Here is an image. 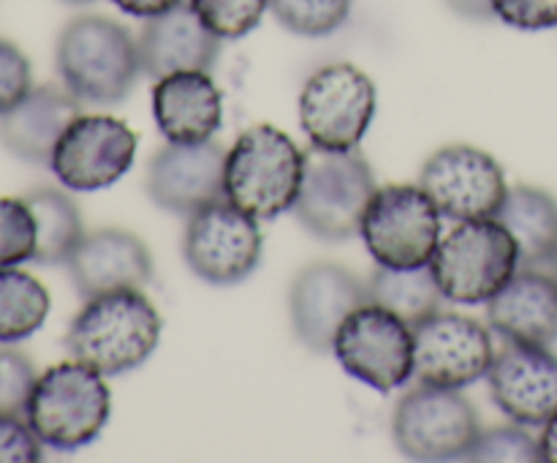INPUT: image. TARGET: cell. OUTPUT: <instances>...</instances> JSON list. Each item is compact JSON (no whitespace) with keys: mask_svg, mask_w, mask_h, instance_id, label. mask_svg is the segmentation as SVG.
<instances>
[{"mask_svg":"<svg viewBox=\"0 0 557 463\" xmlns=\"http://www.w3.org/2000/svg\"><path fill=\"white\" fill-rule=\"evenodd\" d=\"M36 254V218L25 199L0 196V267H16Z\"/></svg>","mask_w":557,"mask_h":463,"instance_id":"obj_30","label":"cell"},{"mask_svg":"<svg viewBox=\"0 0 557 463\" xmlns=\"http://www.w3.org/2000/svg\"><path fill=\"white\" fill-rule=\"evenodd\" d=\"M22 199L27 202L33 218H36V254H33V261H38V265H65L76 243L85 237L76 202L65 191L58 188L30 191Z\"/></svg>","mask_w":557,"mask_h":463,"instance_id":"obj_25","label":"cell"},{"mask_svg":"<svg viewBox=\"0 0 557 463\" xmlns=\"http://www.w3.org/2000/svg\"><path fill=\"white\" fill-rule=\"evenodd\" d=\"M270 11L294 36L321 38L346 25L351 0H270Z\"/></svg>","mask_w":557,"mask_h":463,"instance_id":"obj_27","label":"cell"},{"mask_svg":"<svg viewBox=\"0 0 557 463\" xmlns=\"http://www.w3.org/2000/svg\"><path fill=\"white\" fill-rule=\"evenodd\" d=\"M359 234L375 265L424 267L441 243V210L422 185H384L370 199Z\"/></svg>","mask_w":557,"mask_h":463,"instance_id":"obj_9","label":"cell"},{"mask_svg":"<svg viewBox=\"0 0 557 463\" xmlns=\"http://www.w3.org/2000/svg\"><path fill=\"white\" fill-rule=\"evenodd\" d=\"M466 461L479 463H536L542 461V444L525 425L511 423L498 428H482Z\"/></svg>","mask_w":557,"mask_h":463,"instance_id":"obj_28","label":"cell"},{"mask_svg":"<svg viewBox=\"0 0 557 463\" xmlns=\"http://www.w3.org/2000/svg\"><path fill=\"white\" fill-rule=\"evenodd\" d=\"M152 118L166 142L190 145L215 136L223 120V96L207 71H180L156 80Z\"/></svg>","mask_w":557,"mask_h":463,"instance_id":"obj_21","label":"cell"},{"mask_svg":"<svg viewBox=\"0 0 557 463\" xmlns=\"http://www.w3.org/2000/svg\"><path fill=\"white\" fill-rule=\"evenodd\" d=\"M379 107L373 80L354 63H330L299 93V125L313 147L351 150L368 134Z\"/></svg>","mask_w":557,"mask_h":463,"instance_id":"obj_8","label":"cell"},{"mask_svg":"<svg viewBox=\"0 0 557 463\" xmlns=\"http://www.w3.org/2000/svg\"><path fill=\"white\" fill-rule=\"evenodd\" d=\"M495 20L517 31H549L557 27V0H493Z\"/></svg>","mask_w":557,"mask_h":463,"instance_id":"obj_34","label":"cell"},{"mask_svg":"<svg viewBox=\"0 0 557 463\" xmlns=\"http://www.w3.org/2000/svg\"><path fill=\"white\" fill-rule=\"evenodd\" d=\"M332 352L348 376L392 392L413 376V327L381 305L364 303L343 321Z\"/></svg>","mask_w":557,"mask_h":463,"instance_id":"obj_11","label":"cell"},{"mask_svg":"<svg viewBox=\"0 0 557 463\" xmlns=\"http://www.w3.org/2000/svg\"><path fill=\"white\" fill-rule=\"evenodd\" d=\"M226 147L215 139L166 147L152 156L147 167V194L161 210L190 218L201 207L223 194V172H226Z\"/></svg>","mask_w":557,"mask_h":463,"instance_id":"obj_16","label":"cell"},{"mask_svg":"<svg viewBox=\"0 0 557 463\" xmlns=\"http://www.w3.org/2000/svg\"><path fill=\"white\" fill-rule=\"evenodd\" d=\"M112 414V392L90 365L71 360L44 370L36 379L25 419L44 447L74 452L98 439Z\"/></svg>","mask_w":557,"mask_h":463,"instance_id":"obj_5","label":"cell"},{"mask_svg":"<svg viewBox=\"0 0 557 463\" xmlns=\"http://www.w3.org/2000/svg\"><path fill=\"white\" fill-rule=\"evenodd\" d=\"M493 360V336L471 316L435 310L413 325V376L422 385L462 390L487 376Z\"/></svg>","mask_w":557,"mask_h":463,"instance_id":"obj_13","label":"cell"},{"mask_svg":"<svg viewBox=\"0 0 557 463\" xmlns=\"http://www.w3.org/2000/svg\"><path fill=\"white\" fill-rule=\"evenodd\" d=\"M495 218L515 237L520 267H553L557 259V199L549 191L536 185H515Z\"/></svg>","mask_w":557,"mask_h":463,"instance_id":"obj_23","label":"cell"},{"mask_svg":"<svg viewBox=\"0 0 557 463\" xmlns=\"http://www.w3.org/2000/svg\"><path fill=\"white\" fill-rule=\"evenodd\" d=\"M141 69L152 80L180 71H210L221 54V38L201 22L190 3L150 16L139 33Z\"/></svg>","mask_w":557,"mask_h":463,"instance_id":"obj_19","label":"cell"},{"mask_svg":"<svg viewBox=\"0 0 557 463\" xmlns=\"http://www.w3.org/2000/svg\"><path fill=\"white\" fill-rule=\"evenodd\" d=\"M33 90L30 60L22 54L20 47L0 38V114L9 112Z\"/></svg>","mask_w":557,"mask_h":463,"instance_id":"obj_33","label":"cell"},{"mask_svg":"<svg viewBox=\"0 0 557 463\" xmlns=\"http://www.w3.org/2000/svg\"><path fill=\"white\" fill-rule=\"evenodd\" d=\"M430 267L444 300L479 305L490 303L520 270V251L498 218H476L460 221L441 240Z\"/></svg>","mask_w":557,"mask_h":463,"instance_id":"obj_6","label":"cell"},{"mask_svg":"<svg viewBox=\"0 0 557 463\" xmlns=\"http://www.w3.org/2000/svg\"><path fill=\"white\" fill-rule=\"evenodd\" d=\"M305 153L286 131L270 123L250 125L226 153L223 194L256 221L292 210L302 188Z\"/></svg>","mask_w":557,"mask_h":463,"instance_id":"obj_3","label":"cell"},{"mask_svg":"<svg viewBox=\"0 0 557 463\" xmlns=\"http://www.w3.org/2000/svg\"><path fill=\"white\" fill-rule=\"evenodd\" d=\"M49 292L38 278L16 267H0V343H16L41 330Z\"/></svg>","mask_w":557,"mask_h":463,"instance_id":"obj_26","label":"cell"},{"mask_svg":"<svg viewBox=\"0 0 557 463\" xmlns=\"http://www.w3.org/2000/svg\"><path fill=\"white\" fill-rule=\"evenodd\" d=\"M419 185L451 221L495 218L509 185L500 163L473 145H446L424 161Z\"/></svg>","mask_w":557,"mask_h":463,"instance_id":"obj_12","label":"cell"},{"mask_svg":"<svg viewBox=\"0 0 557 463\" xmlns=\"http://www.w3.org/2000/svg\"><path fill=\"white\" fill-rule=\"evenodd\" d=\"M438 281L433 276V267H384L379 265L373 276L368 278V303L381 305L392 310L408 325H419L435 310H441Z\"/></svg>","mask_w":557,"mask_h":463,"instance_id":"obj_24","label":"cell"},{"mask_svg":"<svg viewBox=\"0 0 557 463\" xmlns=\"http://www.w3.org/2000/svg\"><path fill=\"white\" fill-rule=\"evenodd\" d=\"M487 321L506 341L553 346L557 341V278L539 267H520L487 303Z\"/></svg>","mask_w":557,"mask_h":463,"instance_id":"obj_20","label":"cell"},{"mask_svg":"<svg viewBox=\"0 0 557 463\" xmlns=\"http://www.w3.org/2000/svg\"><path fill=\"white\" fill-rule=\"evenodd\" d=\"M161 327V314L141 289H120L82 305L65 332V349L101 376H120L150 360Z\"/></svg>","mask_w":557,"mask_h":463,"instance_id":"obj_2","label":"cell"},{"mask_svg":"<svg viewBox=\"0 0 557 463\" xmlns=\"http://www.w3.org/2000/svg\"><path fill=\"white\" fill-rule=\"evenodd\" d=\"M479 434L476 409L451 387L419 381L392 414V439L411 461H466Z\"/></svg>","mask_w":557,"mask_h":463,"instance_id":"obj_7","label":"cell"},{"mask_svg":"<svg viewBox=\"0 0 557 463\" xmlns=\"http://www.w3.org/2000/svg\"><path fill=\"white\" fill-rule=\"evenodd\" d=\"M368 303V283L335 261H313L294 276L288 314L297 341L315 354L332 352L343 321Z\"/></svg>","mask_w":557,"mask_h":463,"instance_id":"obj_15","label":"cell"},{"mask_svg":"<svg viewBox=\"0 0 557 463\" xmlns=\"http://www.w3.org/2000/svg\"><path fill=\"white\" fill-rule=\"evenodd\" d=\"M493 401L511 423L544 425L557 414V354L549 346L506 341L487 370Z\"/></svg>","mask_w":557,"mask_h":463,"instance_id":"obj_17","label":"cell"},{"mask_svg":"<svg viewBox=\"0 0 557 463\" xmlns=\"http://www.w3.org/2000/svg\"><path fill=\"white\" fill-rule=\"evenodd\" d=\"M44 458V441L25 414H0V463H36Z\"/></svg>","mask_w":557,"mask_h":463,"instance_id":"obj_32","label":"cell"},{"mask_svg":"<svg viewBox=\"0 0 557 463\" xmlns=\"http://www.w3.org/2000/svg\"><path fill=\"white\" fill-rule=\"evenodd\" d=\"M379 191L368 158L351 150L310 147L305 153L302 188L294 202V216L313 237L326 243L359 234L364 210Z\"/></svg>","mask_w":557,"mask_h":463,"instance_id":"obj_4","label":"cell"},{"mask_svg":"<svg viewBox=\"0 0 557 463\" xmlns=\"http://www.w3.org/2000/svg\"><path fill=\"white\" fill-rule=\"evenodd\" d=\"M82 114V101L65 87H33L20 103L0 114V142L27 163H49L63 131Z\"/></svg>","mask_w":557,"mask_h":463,"instance_id":"obj_22","label":"cell"},{"mask_svg":"<svg viewBox=\"0 0 557 463\" xmlns=\"http://www.w3.org/2000/svg\"><path fill=\"white\" fill-rule=\"evenodd\" d=\"M549 272H553V276H555V278H557V259H555V261H553V267H549Z\"/></svg>","mask_w":557,"mask_h":463,"instance_id":"obj_39","label":"cell"},{"mask_svg":"<svg viewBox=\"0 0 557 463\" xmlns=\"http://www.w3.org/2000/svg\"><path fill=\"white\" fill-rule=\"evenodd\" d=\"M539 444H542V461L547 463H557V414L544 423V430H542V439H539Z\"/></svg>","mask_w":557,"mask_h":463,"instance_id":"obj_37","label":"cell"},{"mask_svg":"<svg viewBox=\"0 0 557 463\" xmlns=\"http://www.w3.org/2000/svg\"><path fill=\"white\" fill-rule=\"evenodd\" d=\"M63 3H71V5H85V3H92V0H63Z\"/></svg>","mask_w":557,"mask_h":463,"instance_id":"obj_38","label":"cell"},{"mask_svg":"<svg viewBox=\"0 0 557 463\" xmlns=\"http://www.w3.org/2000/svg\"><path fill=\"white\" fill-rule=\"evenodd\" d=\"M196 14L218 38H245L270 9V0H188Z\"/></svg>","mask_w":557,"mask_h":463,"instance_id":"obj_29","label":"cell"},{"mask_svg":"<svg viewBox=\"0 0 557 463\" xmlns=\"http://www.w3.org/2000/svg\"><path fill=\"white\" fill-rule=\"evenodd\" d=\"M136 156V134L120 118L79 114L52 153L54 178L71 191H101L117 183Z\"/></svg>","mask_w":557,"mask_h":463,"instance_id":"obj_14","label":"cell"},{"mask_svg":"<svg viewBox=\"0 0 557 463\" xmlns=\"http://www.w3.org/2000/svg\"><path fill=\"white\" fill-rule=\"evenodd\" d=\"M54 63L71 96L90 107H114L134 93L141 69L139 38L98 14L74 16L60 31Z\"/></svg>","mask_w":557,"mask_h":463,"instance_id":"obj_1","label":"cell"},{"mask_svg":"<svg viewBox=\"0 0 557 463\" xmlns=\"http://www.w3.org/2000/svg\"><path fill=\"white\" fill-rule=\"evenodd\" d=\"M451 11L462 16V20L471 22H490L495 20L493 0H446Z\"/></svg>","mask_w":557,"mask_h":463,"instance_id":"obj_36","label":"cell"},{"mask_svg":"<svg viewBox=\"0 0 557 463\" xmlns=\"http://www.w3.org/2000/svg\"><path fill=\"white\" fill-rule=\"evenodd\" d=\"M36 379L30 357L16 349H0V414H25Z\"/></svg>","mask_w":557,"mask_h":463,"instance_id":"obj_31","label":"cell"},{"mask_svg":"<svg viewBox=\"0 0 557 463\" xmlns=\"http://www.w3.org/2000/svg\"><path fill=\"white\" fill-rule=\"evenodd\" d=\"M120 11L131 16H139V20H150V16L163 14V11L174 9L183 0H112Z\"/></svg>","mask_w":557,"mask_h":463,"instance_id":"obj_35","label":"cell"},{"mask_svg":"<svg viewBox=\"0 0 557 463\" xmlns=\"http://www.w3.org/2000/svg\"><path fill=\"white\" fill-rule=\"evenodd\" d=\"M259 221L228 199H218L188 218L183 237L185 265L199 281L234 287L248 281L261 261Z\"/></svg>","mask_w":557,"mask_h":463,"instance_id":"obj_10","label":"cell"},{"mask_svg":"<svg viewBox=\"0 0 557 463\" xmlns=\"http://www.w3.org/2000/svg\"><path fill=\"white\" fill-rule=\"evenodd\" d=\"M69 276L85 300L120 289H141L152 278L150 248L128 229H96L71 251Z\"/></svg>","mask_w":557,"mask_h":463,"instance_id":"obj_18","label":"cell"}]
</instances>
